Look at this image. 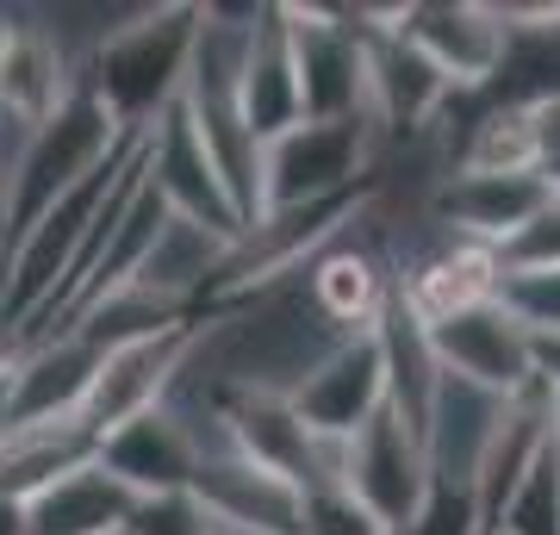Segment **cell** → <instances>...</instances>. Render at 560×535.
<instances>
[{
    "instance_id": "6da1fadb",
    "label": "cell",
    "mask_w": 560,
    "mask_h": 535,
    "mask_svg": "<svg viewBox=\"0 0 560 535\" xmlns=\"http://www.w3.org/2000/svg\"><path fill=\"white\" fill-rule=\"evenodd\" d=\"M194 25L200 7H131V20L81 62V81L106 100V113L125 131H150V119L180 94Z\"/></svg>"
},
{
    "instance_id": "7a4b0ae2",
    "label": "cell",
    "mask_w": 560,
    "mask_h": 535,
    "mask_svg": "<svg viewBox=\"0 0 560 535\" xmlns=\"http://www.w3.org/2000/svg\"><path fill=\"white\" fill-rule=\"evenodd\" d=\"M374 119H300L261 143V212H300V206H337L361 194V175L374 168Z\"/></svg>"
},
{
    "instance_id": "3957f363",
    "label": "cell",
    "mask_w": 560,
    "mask_h": 535,
    "mask_svg": "<svg viewBox=\"0 0 560 535\" xmlns=\"http://www.w3.org/2000/svg\"><path fill=\"white\" fill-rule=\"evenodd\" d=\"M342 486L386 535H411L423 523V511H430V498H436L423 442L386 405L342 442Z\"/></svg>"
},
{
    "instance_id": "277c9868",
    "label": "cell",
    "mask_w": 560,
    "mask_h": 535,
    "mask_svg": "<svg viewBox=\"0 0 560 535\" xmlns=\"http://www.w3.org/2000/svg\"><path fill=\"white\" fill-rule=\"evenodd\" d=\"M280 32H287L305 119H368L355 7H280Z\"/></svg>"
},
{
    "instance_id": "5b68a950",
    "label": "cell",
    "mask_w": 560,
    "mask_h": 535,
    "mask_svg": "<svg viewBox=\"0 0 560 535\" xmlns=\"http://www.w3.org/2000/svg\"><path fill=\"white\" fill-rule=\"evenodd\" d=\"M399 38L460 94H486L511 62V32L486 0H405L393 7Z\"/></svg>"
},
{
    "instance_id": "8992f818",
    "label": "cell",
    "mask_w": 560,
    "mask_h": 535,
    "mask_svg": "<svg viewBox=\"0 0 560 535\" xmlns=\"http://www.w3.org/2000/svg\"><path fill=\"white\" fill-rule=\"evenodd\" d=\"M194 337H200V317L168 324V330H156V337L106 349L101 374H94V386H88V405H81V430L94 437V449H101V437H113L119 423L156 411L162 398H168L180 361L194 356Z\"/></svg>"
},
{
    "instance_id": "52a82bcc",
    "label": "cell",
    "mask_w": 560,
    "mask_h": 535,
    "mask_svg": "<svg viewBox=\"0 0 560 535\" xmlns=\"http://www.w3.org/2000/svg\"><path fill=\"white\" fill-rule=\"evenodd\" d=\"M287 405H293V417H300L318 442H349L355 437L361 423L386 405V368H381L374 330L342 337L337 349H324V356L287 386Z\"/></svg>"
},
{
    "instance_id": "ba28073f",
    "label": "cell",
    "mask_w": 560,
    "mask_h": 535,
    "mask_svg": "<svg viewBox=\"0 0 560 535\" xmlns=\"http://www.w3.org/2000/svg\"><path fill=\"white\" fill-rule=\"evenodd\" d=\"M423 337H430V356H436L442 374L467 380V386H480V393L511 398L536 380L529 330L499 305V293L480 299V305H467V312H455V317H442V324H430Z\"/></svg>"
},
{
    "instance_id": "9c48e42d",
    "label": "cell",
    "mask_w": 560,
    "mask_h": 535,
    "mask_svg": "<svg viewBox=\"0 0 560 535\" xmlns=\"http://www.w3.org/2000/svg\"><path fill=\"white\" fill-rule=\"evenodd\" d=\"M187 492L200 498V511L212 516V530L231 535H300V486L261 474L231 449H212L194 467V486Z\"/></svg>"
},
{
    "instance_id": "30bf717a",
    "label": "cell",
    "mask_w": 560,
    "mask_h": 535,
    "mask_svg": "<svg viewBox=\"0 0 560 535\" xmlns=\"http://www.w3.org/2000/svg\"><path fill=\"white\" fill-rule=\"evenodd\" d=\"M548 199V175H448L430 199V224L499 256Z\"/></svg>"
},
{
    "instance_id": "8fae6325",
    "label": "cell",
    "mask_w": 560,
    "mask_h": 535,
    "mask_svg": "<svg viewBox=\"0 0 560 535\" xmlns=\"http://www.w3.org/2000/svg\"><path fill=\"white\" fill-rule=\"evenodd\" d=\"M94 374H101V349L88 337H75V330H50L38 342H20V356L7 368V380H13V423L81 417Z\"/></svg>"
},
{
    "instance_id": "7c38bea8",
    "label": "cell",
    "mask_w": 560,
    "mask_h": 535,
    "mask_svg": "<svg viewBox=\"0 0 560 535\" xmlns=\"http://www.w3.org/2000/svg\"><path fill=\"white\" fill-rule=\"evenodd\" d=\"M94 461H101L131 498H156V492H187V486H194L200 442L187 437V423H180L168 405H156V411L119 423L113 437H101Z\"/></svg>"
},
{
    "instance_id": "4fadbf2b",
    "label": "cell",
    "mask_w": 560,
    "mask_h": 535,
    "mask_svg": "<svg viewBox=\"0 0 560 535\" xmlns=\"http://www.w3.org/2000/svg\"><path fill=\"white\" fill-rule=\"evenodd\" d=\"M237 113L256 143H275L280 131H293L305 119L300 81H293V57H287V32H280V7H261L249 25L237 62Z\"/></svg>"
},
{
    "instance_id": "5bb4252c",
    "label": "cell",
    "mask_w": 560,
    "mask_h": 535,
    "mask_svg": "<svg viewBox=\"0 0 560 535\" xmlns=\"http://www.w3.org/2000/svg\"><path fill=\"white\" fill-rule=\"evenodd\" d=\"M94 461V437L81 430V417L62 423H13L0 442V498L7 504H32L38 492H50L62 474H75Z\"/></svg>"
},
{
    "instance_id": "9a60e30c",
    "label": "cell",
    "mask_w": 560,
    "mask_h": 535,
    "mask_svg": "<svg viewBox=\"0 0 560 535\" xmlns=\"http://www.w3.org/2000/svg\"><path fill=\"white\" fill-rule=\"evenodd\" d=\"M125 511H131V492L106 474L101 461H88L75 474H62L50 492L32 498L25 523H32V535H119Z\"/></svg>"
},
{
    "instance_id": "2e32d148",
    "label": "cell",
    "mask_w": 560,
    "mask_h": 535,
    "mask_svg": "<svg viewBox=\"0 0 560 535\" xmlns=\"http://www.w3.org/2000/svg\"><path fill=\"white\" fill-rule=\"evenodd\" d=\"M455 175H541L536 143H529V119H523L517 94L492 100L480 119L467 125L460 156H455Z\"/></svg>"
},
{
    "instance_id": "e0dca14e",
    "label": "cell",
    "mask_w": 560,
    "mask_h": 535,
    "mask_svg": "<svg viewBox=\"0 0 560 535\" xmlns=\"http://www.w3.org/2000/svg\"><path fill=\"white\" fill-rule=\"evenodd\" d=\"M486 535H560V461H555V442L548 455L517 479V492L504 498L499 523Z\"/></svg>"
},
{
    "instance_id": "ac0fdd59",
    "label": "cell",
    "mask_w": 560,
    "mask_h": 535,
    "mask_svg": "<svg viewBox=\"0 0 560 535\" xmlns=\"http://www.w3.org/2000/svg\"><path fill=\"white\" fill-rule=\"evenodd\" d=\"M499 305L529 337L560 330V268H499Z\"/></svg>"
},
{
    "instance_id": "d6986e66",
    "label": "cell",
    "mask_w": 560,
    "mask_h": 535,
    "mask_svg": "<svg viewBox=\"0 0 560 535\" xmlns=\"http://www.w3.org/2000/svg\"><path fill=\"white\" fill-rule=\"evenodd\" d=\"M119 535H212V516L200 511L194 492H156V498H131Z\"/></svg>"
},
{
    "instance_id": "ffe728a7",
    "label": "cell",
    "mask_w": 560,
    "mask_h": 535,
    "mask_svg": "<svg viewBox=\"0 0 560 535\" xmlns=\"http://www.w3.org/2000/svg\"><path fill=\"white\" fill-rule=\"evenodd\" d=\"M499 268H560V181H548L536 219L499 249Z\"/></svg>"
},
{
    "instance_id": "44dd1931",
    "label": "cell",
    "mask_w": 560,
    "mask_h": 535,
    "mask_svg": "<svg viewBox=\"0 0 560 535\" xmlns=\"http://www.w3.org/2000/svg\"><path fill=\"white\" fill-rule=\"evenodd\" d=\"M517 100H523V119H529L541 175H560V88H523Z\"/></svg>"
},
{
    "instance_id": "7402d4cb",
    "label": "cell",
    "mask_w": 560,
    "mask_h": 535,
    "mask_svg": "<svg viewBox=\"0 0 560 535\" xmlns=\"http://www.w3.org/2000/svg\"><path fill=\"white\" fill-rule=\"evenodd\" d=\"M529 361H536V380L560 398V330H548V337H529Z\"/></svg>"
},
{
    "instance_id": "603a6c76",
    "label": "cell",
    "mask_w": 560,
    "mask_h": 535,
    "mask_svg": "<svg viewBox=\"0 0 560 535\" xmlns=\"http://www.w3.org/2000/svg\"><path fill=\"white\" fill-rule=\"evenodd\" d=\"M0 535H32V523H25V504H7V498H0Z\"/></svg>"
},
{
    "instance_id": "cb8c5ba5",
    "label": "cell",
    "mask_w": 560,
    "mask_h": 535,
    "mask_svg": "<svg viewBox=\"0 0 560 535\" xmlns=\"http://www.w3.org/2000/svg\"><path fill=\"white\" fill-rule=\"evenodd\" d=\"M7 430H13V380L0 374V442H7Z\"/></svg>"
},
{
    "instance_id": "d4e9b609",
    "label": "cell",
    "mask_w": 560,
    "mask_h": 535,
    "mask_svg": "<svg viewBox=\"0 0 560 535\" xmlns=\"http://www.w3.org/2000/svg\"><path fill=\"white\" fill-rule=\"evenodd\" d=\"M555 461H560V405H555Z\"/></svg>"
},
{
    "instance_id": "484cf974",
    "label": "cell",
    "mask_w": 560,
    "mask_h": 535,
    "mask_svg": "<svg viewBox=\"0 0 560 535\" xmlns=\"http://www.w3.org/2000/svg\"><path fill=\"white\" fill-rule=\"evenodd\" d=\"M212 535H231V530H212Z\"/></svg>"
}]
</instances>
